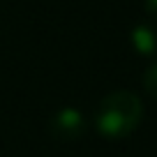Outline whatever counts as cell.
<instances>
[{
	"instance_id": "5b68a950",
	"label": "cell",
	"mask_w": 157,
	"mask_h": 157,
	"mask_svg": "<svg viewBox=\"0 0 157 157\" xmlns=\"http://www.w3.org/2000/svg\"><path fill=\"white\" fill-rule=\"evenodd\" d=\"M143 7H146V12L150 16L157 19V0H143Z\"/></svg>"
},
{
	"instance_id": "7a4b0ae2",
	"label": "cell",
	"mask_w": 157,
	"mask_h": 157,
	"mask_svg": "<svg viewBox=\"0 0 157 157\" xmlns=\"http://www.w3.org/2000/svg\"><path fill=\"white\" fill-rule=\"evenodd\" d=\"M49 129L60 141H74V139H78L86 132V118L78 109L63 106L60 111L53 113V118L49 123Z\"/></svg>"
},
{
	"instance_id": "3957f363",
	"label": "cell",
	"mask_w": 157,
	"mask_h": 157,
	"mask_svg": "<svg viewBox=\"0 0 157 157\" xmlns=\"http://www.w3.org/2000/svg\"><path fill=\"white\" fill-rule=\"evenodd\" d=\"M132 46L139 56H155L157 53V33L150 25H134L132 28Z\"/></svg>"
},
{
	"instance_id": "277c9868",
	"label": "cell",
	"mask_w": 157,
	"mask_h": 157,
	"mask_svg": "<svg viewBox=\"0 0 157 157\" xmlns=\"http://www.w3.org/2000/svg\"><path fill=\"white\" fill-rule=\"evenodd\" d=\"M143 90L157 102V60L143 72Z\"/></svg>"
},
{
	"instance_id": "6da1fadb",
	"label": "cell",
	"mask_w": 157,
	"mask_h": 157,
	"mask_svg": "<svg viewBox=\"0 0 157 157\" xmlns=\"http://www.w3.org/2000/svg\"><path fill=\"white\" fill-rule=\"evenodd\" d=\"M143 120V104L132 90H113L95 111V129L106 139L129 136Z\"/></svg>"
}]
</instances>
